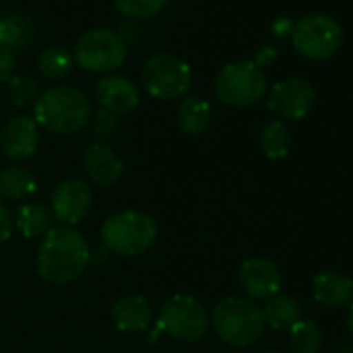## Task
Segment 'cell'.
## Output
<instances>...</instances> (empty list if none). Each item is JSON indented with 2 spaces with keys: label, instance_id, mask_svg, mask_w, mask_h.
Returning a JSON list of instances; mask_svg holds the SVG:
<instances>
[{
  "label": "cell",
  "instance_id": "cell-2",
  "mask_svg": "<svg viewBox=\"0 0 353 353\" xmlns=\"http://www.w3.org/2000/svg\"><path fill=\"white\" fill-rule=\"evenodd\" d=\"M34 114L38 127H44L57 135H71L90 123L92 104L83 92L69 85H59L40 94L34 104Z\"/></svg>",
  "mask_w": 353,
  "mask_h": 353
},
{
  "label": "cell",
  "instance_id": "cell-1",
  "mask_svg": "<svg viewBox=\"0 0 353 353\" xmlns=\"http://www.w3.org/2000/svg\"><path fill=\"white\" fill-rule=\"evenodd\" d=\"M90 262L85 237L73 227H57L44 235L36 256L38 274L50 285H67L83 274Z\"/></svg>",
  "mask_w": 353,
  "mask_h": 353
},
{
  "label": "cell",
  "instance_id": "cell-11",
  "mask_svg": "<svg viewBox=\"0 0 353 353\" xmlns=\"http://www.w3.org/2000/svg\"><path fill=\"white\" fill-rule=\"evenodd\" d=\"M90 206H92V190L79 179H67L59 183L57 190L52 192V200H50L52 216L67 227L79 225L90 212Z\"/></svg>",
  "mask_w": 353,
  "mask_h": 353
},
{
  "label": "cell",
  "instance_id": "cell-15",
  "mask_svg": "<svg viewBox=\"0 0 353 353\" xmlns=\"http://www.w3.org/2000/svg\"><path fill=\"white\" fill-rule=\"evenodd\" d=\"M83 170L96 185H112L125 170L123 160L106 143H90L81 156Z\"/></svg>",
  "mask_w": 353,
  "mask_h": 353
},
{
  "label": "cell",
  "instance_id": "cell-18",
  "mask_svg": "<svg viewBox=\"0 0 353 353\" xmlns=\"http://www.w3.org/2000/svg\"><path fill=\"white\" fill-rule=\"evenodd\" d=\"M15 225L23 237H44L52 229V212L40 202H26L15 214Z\"/></svg>",
  "mask_w": 353,
  "mask_h": 353
},
{
  "label": "cell",
  "instance_id": "cell-32",
  "mask_svg": "<svg viewBox=\"0 0 353 353\" xmlns=\"http://www.w3.org/2000/svg\"><path fill=\"white\" fill-rule=\"evenodd\" d=\"M293 28H295V23L291 19H287V17H279V19L272 21V34L279 36V38L291 36L293 34Z\"/></svg>",
  "mask_w": 353,
  "mask_h": 353
},
{
  "label": "cell",
  "instance_id": "cell-30",
  "mask_svg": "<svg viewBox=\"0 0 353 353\" xmlns=\"http://www.w3.org/2000/svg\"><path fill=\"white\" fill-rule=\"evenodd\" d=\"M13 233V219H11V212L9 208L0 202V243H5Z\"/></svg>",
  "mask_w": 353,
  "mask_h": 353
},
{
  "label": "cell",
  "instance_id": "cell-27",
  "mask_svg": "<svg viewBox=\"0 0 353 353\" xmlns=\"http://www.w3.org/2000/svg\"><path fill=\"white\" fill-rule=\"evenodd\" d=\"M9 96H11L13 104L21 106V108H26L30 104H36V100L40 98L38 83L32 77H26V75L11 77V81H9Z\"/></svg>",
  "mask_w": 353,
  "mask_h": 353
},
{
  "label": "cell",
  "instance_id": "cell-9",
  "mask_svg": "<svg viewBox=\"0 0 353 353\" xmlns=\"http://www.w3.org/2000/svg\"><path fill=\"white\" fill-rule=\"evenodd\" d=\"M73 59L85 71L108 73L125 63L127 44L123 36L112 30H104V28L90 30L79 38Z\"/></svg>",
  "mask_w": 353,
  "mask_h": 353
},
{
  "label": "cell",
  "instance_id": "cell-17",
  "mask_svg": "<svg viewBox=\"0 0 353 353\" xmlns=\"http://www.w3.org/2000/svg\"><path fill=\"white\" fill-rule=\"evenodd\" d=\"M112 322L123 332H143L152 324V307L141 295H127L112 303Z\"/></svg>",
  "mask_w": 353,
  "mask_h": 353
},
{
  "label": "cell",
  "instance_id": "cell-5",
  "mask_svg": "<svg viewBox=\"0 0 353 353\" xmlns=\"http://www.w3.org/2000/svg\"><path fill=\"white\" fill-rule=\"evenodd\" d=\"M156 328L176 341L196 343L208 334L210 316L196 297L179 293L162 303L156 318Z\"/></svg>",
  "mask_w": 353,
  "mask_h": 353
},
{
  "label": "cell",
  "instance_id": "cell-6",
  "mask_svg": "<svg viewBox=\"0 0 353 353\" xmlns=\"http://www.w3.org/2000/svg\"><path fill=\"white\" fill-rule=\"evenodd\" d=\"M141 83L156 100H179L192 88V69L179 57L160 52L143 63Z\"/></svg>",
  "mask_w": 353,
  "mask_h": 353
},
{
  "label": "cell",
  "instance_id": "cell-16",
  "mask_svg": "<svg viewBox=\"0 0 353 353\" xmlns=\"http://www.w3.org/2000/svg\"><path fill=\"white\" fill-rule=\"evenodd\" d=\"M312 295L326 307H345L353 303V281L336 270H322L312 281Z\"/></svg>",
  "mask_w": 353,
  "mask_h": 353
},
{
  "label": "cell",
  "instance_id": "cell-25",
  "mask_svg": "<svg viewBox=\"0 0 353 353\" xmlns=\"http://www.w3.org/2000/svg\"><path fill=\"white\" fill-rule=\"evenodd\" d=\"M322 345V330L314 320L299 318L289 328V347L293 353H318Z\"/></svg>",
  "mask_w": 353,
  "mask_h": 353
},
{
  "label": "cell",
  "instance_id": "cell-20",
  "mask_svg": "<svg viewBox=\"0 0 353 353\" xmlns=\"http://www.w3.org/2000/svg\"><path fill=\"white\" fill-rule=\"evenodd\" d=\"M264 322L274 330L291 328L301 318V305L291 295H274L266 299V305L262 310Z\"/></svg>",
  "mask_w": 353,
  "mask_h": 353
},
{
  "label": "cell",
  "instance_id": "cell-8",
  "mask_svg": "<svg viewBox=\"0 0 353 353\" xmlns=\"http://www.w3.org/2000/svg\"><path fill=\"white\" fill-rule=\"evenodd\" d=\"M295 50L310 61H326L334 57L343 44V28L328 15H305L293 28Z\"/></svg>",
  "mask_w": 353,
  "mask_h": 353
},
{
  "label": "cell",
  "instance_id": "cell-24",
  "mask_svg": "<svg viewBox=\"0 0 353 353\" xmlns=\"http://www.w3.org/2000/svg\"><path fill=\"white\" fill-rule=\"evenodd\" d=\"M260 145L266 158L270 160H281L289 154L291 150V135L289 129L285 127L283 121H270L262 127L260 133Z\"/></svg>",
  "mask_w": 353,
  "mask_h": 353
},
{
  "label": "cell",
  "instance_id": "cell-4",
  "mask_svg": "<svg viewBox=\"0 0 353 353\" xmlns=\"http://www.w3.org/2000/svg\"><path fill=\"white\" fill-rule=\"evenodd\" d=\"M102 241L106 250L119 256H137L145 252L158 235L156 221L141 210H121L102 225Z\"/></svg>",
  "mask_w": 353,
  "mask_h": 353
},
{
  "label": "cell",
  "instance_id": "cell-22",
  "mask_svg": "<svg viewBox=\"0 0 353 353\" xmlns=\"http://www.w3.org/2000/svg\"><path fill=\"white\" fill-rule=\"evenodd\" d=\"M176 119H179V127L188 133V135H202L208 127H210V119H212V110L210 104L202 98H185L179 106V112H176Z\"/></svg>",
  "mask_w": 353,
  "mask_h": 353
},
{
  "label": "cell",
  "instance_id": "cell-21",
  "mask_svg": "<svg viewBox=\"0 0 353 353\" xmlns=\"http://www.w3.org/2000/svg\"><path fill=\"white\" fill-rule=\"evenodd\" d=\"M34 36V23L19 13H7L0 17V48L17 50L30 44Z\"/></svg>",
  "mask_w": 353,
  "mask_h": 353
},
{
  "label": "cell",
  "instance_id": "cell-35",
  "mask_svg": "<svg viewBox=\"0 0 353 353\" xmlns=\"http://www.w3.org/2000/svg\"><path fill=\"white\" fill-rule=\"evenodd\" d=\"M264 353H281V351H264Z\"/></svg>",
  "mask_w": 353,
  "mask_h": 353
},
{
  "label": "cell",
  "instance_id": "cell-3",
  "mask_svg": "<svg viewBox=\"0 0 353 353\" xmlns=\"http://www.w3.org/2000/svg\"><path fill=\"white\" fill-rule=\"evenodd\" d=\"M210 324L216 334L233 347H250L264 332L262 307L243 297H225L216 303Z\"/></svg>",
  "mask_w": 353,
  "mask_h": 353
},
{
  "label": "cell",
  "instance_id": "cell-14",
  "mask_svg": "<svg viewBox=\"0 0 353 353\" xmlns=\"http://www.w3.org/2000/svg\"><path fill=\"white\" fill-rule=\"evenodd\" d=\"M96 96L104 110L112 114H129L139 104V92L135 83L121 75H108L102 77L96 83Z\"/></svg>",
  "mask_w": 353,
  "mask_h": 353
},
{
  "label": "cell",
  "instance_id": "cell-33",
  "mask_svg": "<svg viewBox=\"0 0 353 353\" xmlns=\"http://www.w3.org/2000/svg\"><path fill=\"white\" fill-rule=\"evenodd\" d=\"M347 328L353 336V303H351V310H349V316H347Z\"/></svg>",
  "mask_w": 353,
  "mask_h": 353
},
{
  "label": "cell",
  "instance_id": "cell-31",
  "mask_svg": "<svg viewBox=\"0 0 353 353\" xmlns=\"http://www.w3.org/2000/svg\"><path fill=\"white\" fill-rule=\"evenodd\" d=\"M276 59H279V52H276L274 48H270V46H264V48H260V50L256 52V63H254V65H258V67L262 69V67L272 65Z\"/></svg>",
  "mask_w": 353,
  "mask_h": 353
},
{
  "label": "cell",
  "instance_id": "cell-12",
  "mask_svg": "<svg viewBox=\"0 0 353 353\" xmlns=\"http://www.w3.org/2000/svg\"><path fill=\"white\" fill-rule=\"evenodd\" d=\"M239 283L252 299H270L279 295L283 276L279 266L270 258L254 256L241 264Z\"/></svg>",
  "mask_w": 353,
  "mask_h": 353
},
{
  "label": "cell",
  "instance_id": "cell-28",
  "mask_svg": "<svg viewBox=\"0 0 353 353\" xmlns=\"http://www.w3.org/2000/svg\"><path fill=\"white\" fill-rule=\"evenodd\" d=\"M117 129H119V117L112 114V112H108V110H104V108L98 110V114L92 121V133H94V137L100 143H104V141H108L117 133Z\"/></svg>",
  "mask_w": 353,
  "mask_h": 353
},
{
  "label": "cell",
  "instance_id": "cell-26",
  "mask_svg": "<svg viewBox=\"0 0 353 353\" xmlns=\"http://www.w3.org/2000/svg\"><path fill=\"white\" fill-rule=\"evenodd\" d=\"M168 0H114V7L131 19H148L164 11Z\"/></svg>",
  "mask_w": 353,
  "mask_h": 353
},
{
  "label": "cell",
  "instance_id": "cell-34",
  "mask_svg": "<svg viewBox=\"0 0 353 353\" xmlns=\"http://www.w3.org/2000/svg\"><path fill=\"white\" fill-rule=\"evenodd\" d=\"M336 353H353V345H345V347H341Z\"/></svg>",
  "mask_w": 353,
  "mask_h": 353
},
{
  "label": "cell",
  "instance_id": "cell-10",
  "mask_svg": "<svg viewBox=\"0 0 353 353\" xmlns=\"http://www.w3.org/2000/svg\"><path fill=\"white\" fill-rule=\"evenodd\" d=\"M316 102V90L307 79L301 77H287L274 83L268 110L281 119H303Z\"/></svg>",
  "mask_w": 353,
  "mask_h": 353
},
{
  "label": "cell",
  "instance_id": "cell-23",
  "mask_svg": "<svg viewBox=\"0 0 353 353\" xmlns=\"http://www.w3.org/2000/svg\"><path fill=\"white\" fill-rule=\"evenodd\" d=\"M75 67V59L73 54L63 48V46H52V48H46L40 59H38V69L40 73L46 77V79H52V81H61L65 77L71 75Z\"/></svg>",
  "mask_w": 353,
  "mask_h": 353
},
{
  "label": "cell",
  "instance_id": "cell-7",
  "mask_svg": "<svg viewBox=\"0 0 353 353\" xmlns=\"http://www.w3.org/2000/svg\"><path fill=\"white\" fill-rule=\"evenodd\" d=\"M216 96L227 106L248 108L258 104L268 88L264 71L254 63H231L216 77Z\"/></svg>",
  "mask_w": 353,
  "mask_h": 353
},
{
  "label": "cell",
  "instance_id": "cell-19",
  "mask_svg": "<svg viewBox=\"0 0 353 353\" xmlns=\"http://www.w3.org/2000/svg\"><path fill=\"white\" fill-rule=\"evenodd\" d=\"M36 188V176L26 166H9L0 172V198L5 200H28Z\"/></svg>",
  "mask_w": 353,
  "mask_h": 353
},
{
  "label": "cell",
  "instance_id": "cell-29",
  "mask_svg": "<svg viewBox=\"0 0 353 353\" xmlns=\"http://www.w3.org/2000/svg\"><path fill=\"white\" fill-rule=\"evenodd\" d=\"M13 71H15L13 52L7 48H0V81H11Z\"/></svg>",
  "mask_w": 353,
  "mask_h": 353
},
{
  "label": "cell",
  "instance_id": "cell-13",
  "mask_svg": "<svg viewBox=\"0 0 353 353\" xmlns=\"http://www.w3.org/2000/svg\"><path fill=\"white\" fill-rule=\"evenodd\" d=\"M40 145V129L38 123L26 114H17L9 119V123L0 135V150L11 160H26L36 154Z\"/></svg>",
  "mask_w": 353,
  "mask_h": 353
}]
</instances>
